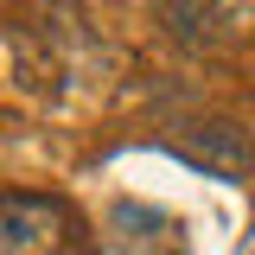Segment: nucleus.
<instances>
[{
    "instance_id": "nucleus-1",
    "label": "nucleus",
    "mask_w": 255,
    "mask_h": 255,
    "mask_svg": "<svg viewBox=\"0 0 255 255\" xmlns=\"http://www.w3.org/2000/svg\"><path fill=\"white\" fill-rule=\"evenodd\" d=\"M70 211L45 191H0V255H58Z\"/></svg>"
},
{
    "instance_id": "nucleus-2",
    "label": "nucleus",
    "mask_w": 255,
    "mask_h": 255,
    "mask_svg": "<svg viewBox=\"0 0 255 255\" xmlns=\"http://www.w3.org/2000/svg\"><path fill=\"white\" fill-rule=\"evenodd\" d=\"M166 147L191 166H204V172H217V179L255 172V134L236 122H185L179 134H166Z\"/></svg>"
},
{
    "instance_id": "nucleus-3",
    "label": "nucleus",
    "mask_w": 255,
    "mask_h": 255,
    "mask_svg": "<svg viewBox=\"0 0 255 255\" xmlns=\"http://www.w3.org/2000/svg\"><path fill=\"white\" fill-rule=\"evenodd\" d=\"M159 19L191 45H236L255 38V0H159Z\"/></svg>"
}]
</instances>
